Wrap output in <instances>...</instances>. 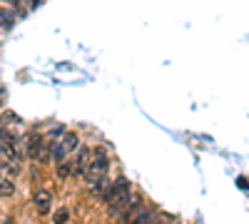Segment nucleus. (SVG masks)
Masks as SVG:
<instances>
[{
  "mask_svg": "<svg viewBox=\"0 0 249 224\" xmlns=\"http://www.w3.org/2000/svg\"><path fill=\"white\" fill-rule=\"evenodd\" d=\"M62 147H65V150H68V155H70V152H75V150L80 147V137H77L75 132H70V135H65V137H62Z\"/></svg>",
  "mask_w": 249,
  "mask_h": 224,
  "instance_id": "7",
  "label": "nucleus"
},
{
  "mask_svg": "<svg viewBox=\"0 0 249 224\" xmlns=\"http://www.w3.org/2000/svg\"><path fill=\"white\" fill-rule=\"evenodd\" d=\"M33 202H35V207H37L40 214H48V212H50V205H53L50 190H35V192H33Z\"/></svg>",
  "mask_w": 249,
  "mask_h": 224,
  "instance_id": "4",
  "label": "nucleus"
},
{
  "mask_svg": "<svg viewBox=\"0 0 249 224\" xmlns=\"http://www.w3.org/2000/svg\"><path fill=\"white\" fill-rule=\"evenodd\" d=\"M68 219H70V209H68V207L57 209V212H55V217H53V222H55V224H65Z\"/></svg>",
  "mask_w": 249,
  "mask_h": 224,
  "instance_id": "11",
  "label": "nucleus"
},
{
  "mask_svg": "<svg viewBox=\"0 0 249 224\" xmlns=\"http://www.w3.org/2000/svg\"><path fill=\"white\" fill-rule=\"evenodd\" d=\"M40 145H43V137H40L37 132H33V135L28 137V150H25V155H30V157L35 159V155H37Z\"/></svg>",
  "mask_w": 249,
  "mask_h": 224,
  "instance_id": "6",
  "label": "nucleus"
},
{
  "mask_svg": "<svg viewBox=\"0 0 249 224\" xmlns=\"http://www.w3.org/2000/svg\"><path fill=\"white\" fill-rule=\"evenodd\" d=\"M0 139H3L5 145H13V142H15V135H13V132H5V130H0Z\"/></svg>",
  "mask_w": 249,
  "mask_h": 224,
  "instance_id": "14",
  "label": "nucleus"
},
{
  "mask_svg": "<svg viewBox=\"0 0 249 224\" xmlns=\"http://www.w3.org/2000/svg\"><path fill=\"white\" fill-rule=\"evenodd\" d=\"M130 190H132V185H130V179H127V177H117V179L112 182V185H110L105 202L110 205V214H112V217H117V212L122 209V205L127 202Z\"/></svg>",
  "mask_w": 249,
  "mask_h": 224,
  "instance_id": "1",
  "label": "nucleus"
},
{
  "mask_svg": "<svg viewBox=\"0 0 249 224\" xmlns=\"http://www.w3.org/2000/svg\"><path fill=\"white\" fill-rule=\"evenodd\" d=\"M65 155H68V150L62 147V142H60V145H53V159L55 162H62V159H65Z\"/></svg>",
  "mask_w": 249,
  "mask_h": 224,
  "instance_id": "12",
  "label": "nucleus"
},
{
  "mask_svg": "<svg viewBox=\"0 0 249 224\" xmlns=\"http://www.w3.org/2000/svg\"><path fill=\"white\" fill-rule=\"evenodd\" d=\"M140 212H142V197L140 194H132V197H127V202H124L122 209L117 212V222L120 224H130Z\"/></svg>",
  "mask_w": 249,
  "mask_h": 224,
  "instance_id": "3",
  "label": "nucleus"
},
{
  "mask_svg": "<svg viewBox=\"0 0 249 224\" xmlns=\"http://www.w3.org/2000/svg\"><path fill=\"white\" fill-rule=\"evenodd\" d=\"M62 132H65V127H62V125H55L50 135H53V137H57V135H62Z\"/></svg>",
  "mask_w": 249,
  "mask_h": 224,
  "instance_id": "15",
  "label": "nucleus"
},
{
  "mask_svg": "<svg viewBox=\"0 0 249 224\" xmlns=\"http://www.w3.org/2000/svg\"><path fill=\"white\" fill-rule=\"evenodd\" d=\"M107 167H110V157L105 152V147H95V159L90 162V167L85 170V179H88V185L95 187L97 182L107 174Z\"/></svg>",
  "mask_w": 249,
  "mask_h": 224,
  "instance_id": "2",
  "label": "nucleus"
},
{
  "mask_svg": "<svg viewBox=\"0 0 249 224\" xmlns=\"http://www.w3.org/2000/svg\"><path fill=\"white\" fill-rule=\"evenodd\" d=\"M70 172H72V162L62 159V162H60V170H57V174H60V177H68Z\"/></svg>",
  "mask_w": 249,
  "mask_h": 224,
  "instance_id": "13",
  "label": "nucleus"
},
{
  "mask_svg": "<svg viewBox=\"0 0 249 224\" xmlns=\"http://www.w3.org/2000/svg\"><path fill=\"white\" fill-rule=\"evenodd\" d=\"M88 157H90V147H82L80 150V155H77V159H75V174H85V170H88Z\"/></svg>",
  "mask_w": 249,
  "mask_h": 224,
  "instance_id": "5",
  "label": "nucleus"
},
{
  "mask_svg": "<svg viewBox=\"0 0 249 224\" xmlns=\"http://www.w3.org/2000/svg\"><path fill=\"white\" fill-rule=\"evenodd\" d=\"M15 192V185L10 179H0V197H13Z\"/></svg>",
  "mask_w": 249,
  "mask_h": 224,
  "instance_id": "10",
  "label": "nucleus"
},
{
  "mask_svg": "<svg viewBox=\"0 0 249 224\" xmlns=\"http://www.w3.org/2000/svg\"><path fill=\"white\" fill-rule=\"evenodd\" d=\"M152 217H155V212H152V209H142V212L130 222V224H150V219H152Z\"/></svg>",
  "mask_w": 249,
  "mask_h": 224,
  "instance_id": "8",
  "label": "nucleus"
},
{
  "mask_svg": "<svg viewBox=\"0 0 249 224\" xmlns=\"http://www.w3.org/2000/svg\"><path fill=\"white\" fill-rule=\"evenodd\" d=\"M3 155H8V150H5V145H0V157Z\"/></svg>",
  "mask_w": 249,
  "mask_h": 224,
  "instance_id": "16",
  "label": "nucleus"
},
{
  "mask_svg": "<svg viewBox=\"0 0 249 224\" xmlns=\"http://www.w3.org/2000/svg\"><path fill=\"white\" fill-rule=\"evenodd\" d=\"M13 23H15V20H13V15H10L5 8H0V28L10 30V28H13Z\"/></svg>",
  "mask_w": 249,
  "mask_h": 224,
  "instance_id": "9",
  "label": "nucleus"
}]
</instances>
